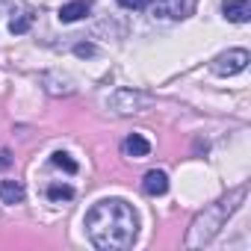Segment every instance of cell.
<instances>
[{
    "label": "cell",
    "instance_id": "cell-1",
    "mask_svg": "<svg viewBox=\"0 0 251 251\" xmlns=\"http://www.w3.org/2000/svg\"><path fill=\"white\" fill-rule=\"evenodd\" d=\"M86 233L92 245L100 251H124L136 242L139 216L130 201L103 198L86 213Z\"/></svg>",
    "mask_w": 251,
    "mask_h": 251
},
{
    "label": "cell",
    "instance_id": "cell-2",
    "mask_svg": "<svg viewBox=\"0 0 251 251\" xmlns=\"http://www.w3.org/2000/svg\"><path fill=\"white\" fill-rule=\"evenodd\" d=\"M239 201H245V186H239V189H233L227 198H222V201H216V204L204 207V210L192 219V225H189L186 248H204V245H210V242H213V236L222 230V225L236 213Z\"/></svg>",
    "mask_w": 251,
    "mask_h": 251
},
{
    "label": "cell",
    "instance_id": "cell-3",
    "mask_svg": "<svg viewBox=\"0 0 251 251\" xmlns=\"http://www.w3.org/2000/svg\"><path fill=\"white\" fill-rule=\"evenodd\" d=\"M248 50H242V48H233V50H227V53H219L216 59H213V71L219 74V77H233V74H239V71H245L248 68Z\"/></svg>",
    "mask_w": 251,
    "mask_h": 251
},
{
    "label": "cell",
    "instance_id": "cell-4",
    "mask_svg": "<svg viewBox=\"0 0 251 251\" xmlns=\"http://www.w3.org/2000/svg\"><path fill=\"white\" fill-rule=\"evenodd\" d=\"M145 103H148V98H145L142 92H133V89H118V92L109 98V106H112V112H118V115L142 112Z\"/></svg>",
    "mask_w": 251,
    "mask_h": 251
},
{
    "label": "cell",
    "instance_id": "cell-5",
    "mask_svg": "<svg viewBox=\"0 0 251 251\" xmlns=\"http://www.w3.org/2000/svg\"><path fill=\"white\" fill-rule=\"evenodd\" d=\"M195 6V0H154L151 12L157 18H186Z\"/></svg>",
    "mask_w": 251,
    "mask_h": 251
},
{
    "label": "cell",
    "instance_id": "cell-6",
    "mask_svg": "<svg viewBox=\"0 0 251 251\" xmlns=\"http://www.w3.org/2000/svg\"><path fill=\"white\" fill-rule=\"evenodd\" d=\"M222 12H225V18L233 21V24L251 21V3H248V0H225V3H222Z\"/></svg>",
    "mask_w": 251,
    "mask_h": 251
},
{
    "label": "cell",
    "instance_id": "cell-7",
    "mask_svg": "<svg viewBox=\"0 0 251 251\" xmlns=\"http://www.w3.org/2000/svg\"><path fill=\"white\" fill-rule=\"evenodd\" d=\"M42 83H45V89H48L50 95H71V92H74V80L65 77V74H56V71L42 74Z\"/></svg>",
    "mask_w": 251,
    "mask_h": 251
},
{
    "label": "cell",
    "instance_id": "cell-8",
    "mask_svg": "<svg viewBox=\"0 0 251 251\" xmlns=\"http://www.w3.org/2000/svg\"><path fill=\"white\" fill-rule=\"evenodd\" d=\"M142 189H145V195H166L169 192V175L160 169H151L142 180Z\"/></svg>",
    "mask_w": 251,
    "mask_h": 251
},
{
    "label": "cell",
    "instance_id": "cell-9",
    "mask_svg": "<svg viewBox=\"0 0 251 251\" xmlns=\"http://www.w3.org/2000/svg\"><path fill=\"white\" fill-rule=\"evenodd\" d=\"M121 151L127 154V157H133V160H139V157H148V151H151V142H148L142 133H130L127 139H124Z\"/></svg>",
    "mask_w": 251,
    "mask_h": 251
},
{
    "label": "cell",
    "instance_id": "cell-10",
    "mask_svg": "<svg viewBox=\"0 0 251 251\" xmlns=\"http://www.w3.org/2000/svg\"><path fill=\"white\" fill-rule=\"evenodd\" d=\"M83 15H89V0H71V3H65L59 9V21L62 24H74L80 21Z\"/></svg>",
    "mask_w": 251,
    "mask_h": 251
},
{
    "label": "cell",
    "instance_id": "cell-11",
    "mask_svg": "<svg viewBox=\"0 0 251 251\" xmlns=\"http://www.w3.org/2000/svg\"><path fill=\"white\" fill-rule=\"evenodd\" d=\"M24 195H27L24 186L15 183V180H3V183H0V201H3V204H21Z\"/></svg>",
    "mask_w": 251,
    "mask_h": 251
},
{
    "label": "cell",
    "instance_id": "cell-12",
    "mask_svg": "<svg viewBox=\"0 0 251 251\" xmlns=\"http://www.w3.org/2000/svg\"><path fill=\"white\" fill-rule=\"evenodd\" d=\"M30 24H33V12H30V9H24V12L12 15V21H9V30H12L15 36H21V33H27V30H30Z\"/></svg>",
    "mask_w": 251,
    "mask_h": 251
},
{
    "label": "cell",
    "instance_id": "cell-13",
    "mask_svg": "<svg viewBox=\"0 0 251 251\" xmlns=\"http://www.w3.org/2000/svg\"><path fill=\"white\" fill-rule=\"evenodd\" d=\"M50 163H53L56 169H65L68 175H74V172H77V163H74V160H71V157H68L65 151H56V154L50 157Z\"/></svg>",
    "mask_w": 251,
    "mask_h": 251
},
{
    "label": "cell",
    "instance_id": "cell-14",
    "mask_svg": "<svg viewBox=\"0 0 251 251\" xmlns=\"http://www.w3.org/2000/svg\"><path fill=\"white\" fill-rule=\"evenodd\" d=\"M48 198L50 201H68V198H74V189L71 186H48Z\"/></svg>",
    "mask_w": 251,
    "mask_h": 251
},
{
    "label": "cell",
    "instance_id": "cell-15",
    "mask_svg": "<svg viewBox=\"0 0 251 251\" xmlns=\"http://www.w3.org/2000/svg\"><path fill=\"white\" fill-rule=\"evenodd\" d=\"M148 3V0H118V6H124V9H142Z\"/></svg>",
    "mask_w": 251,
    "mask_h": 251
},
{
    "label": "cell",
    "instance_id": "cell-16",
    "mask_svg": "<svg viewBox=\"0 0 251 251\" xmlns=\"http://www.w3.org/2000/svg\"><path fill=\"white\" fill-rule=\"evenodd\" d=\"M9 166H12V154H9L6 148H0V172L9 169Z\"/></svg>",
    "mask_w": 251,
    "mask_h": 251
},
{
    "label": "cell",
    "instance_id": "cell-17",
    "mask_svg": "<svg viewBox=\"0 0 251 251\" xmlns=\"http://www.w3.org/2000/svg\"><path fill=\"white\" fill-rule=\"evenodd\" d=\"M74 53H77V56H92V53H95V48H92V45H77V48H74Z\"/></svg>",
    "mask_w": 251,
    "mask_h": 251
}]
</instances>
